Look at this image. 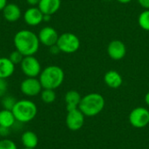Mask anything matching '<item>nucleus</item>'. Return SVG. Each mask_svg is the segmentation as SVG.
Returning a JSON list of instances; mask_svg holds the SVG:
<instances>
[{
	"instance_id": "aec40b11",
	"label": "nucleus",
	"mask_w": 149,
	"mask_h": 149,
	"mask_svg": "<svg viewBox=\"0 0 149 149\" xmlns=\"http://www.w3.org/2000/svg\"><path fill=\"white\" fill-rule=\"evenodd\" d=\"M40 95L42 101L45 104H52L56 100V93L52 89H43Z\"/></svg>"
},
{
	"instance_id": "f704fd0d",
	"label": "nucleus",
	"mask_w": 149,
	"mask_h": 149,
	"mask_svg": "<svg viewBox=\"0 0 149 149\" xmlns=\"http://www.w3.org/2000/svg\"><path fill=\"white\" fill-rule=\"evenodd\" d=\"M106 1H112V0H106Z\"/></svg>"
},
{
	"instance_id": "7ed1b4c3",
	"label": "nucleus",
	"mask_w": 149,
	"mask_h": 149,
	"mask_svg": "<svg viewBox=\"0 0 149 149\" xmlns=\"http://www.w3.org/2000/svg\"><path fill=\"white\" fill-rule=\"evenodd\" d=\"M105 107L104 97L97 93H88L82 97L79 106V109L86 117H93L98 115Z\"/></svg>"
},
{
	"instance_id": "6ab92c4d",
	"label": "nucleus",
	"mask_w": 149,
	"mask_h": 149,
	"mask_svg": "<svg viewBox=\"0 0 149 149\" xmlns=\"http://www.w3.org/2000/svg\"><path fill=\"white\" fill-rule=\"evenodd\" d=\"M16 118L11 110L2 109L0 110V126L10 128L16 122Z\"/></svg>"
},
{
	"instance_id": "f257e3e1",
	"label": "nucleus",
	"mask_w": 149,
	"mask_h": 149,
	"mask_svg": "<svg viewBox=\"0 0 149 149\" xmlns=\"http://www.w3.org/2000/svg\"><path fill=\"white\" fill-rule=\"evenodd\" d=\"M16 50L24 57L34 55L39 48V39L37 34L30 30H21L17 31L13 38Z\"/></svg>"
},
{
	"instance_id": "a878e982",
	"label": "nucleus",
	"mask_w": 149,
	"mask_h": 149,
	"mask_svg": "<svg viewBox=\"0 0 149 149\" xmlns=\"http://www.w3.org/2000/svg\"><path fill=\"white\" fill-rule=\"evenodd\" d=\"M9 134H10V128L0 126V137L6 138V136H8Z\"/></svg>"
},
{
	"instance_id": "cd10ccee",
	"label": "nucleus",
	"mask_w": 149,
	"mask_h": 149,
	"mask_svg": "<svg viewBox=\"0 0 149 149\" xmlns=\"http://www.w3.org/2000/svg\"><path fill=\"white\" fill-rule=\"evenodd\" d=\"M141 7L145 10H149V0H137Z\"/></svg>"
},
{
	"instance_id": "7c9ffc66",
	"label": "nucleus",
	"mask_w": 149,
	"mask_h": 149,
	"mask_svg": "<svg viewBox=\"0 0 149 149\" xmlns=\"http://www.w3.org/2000/svg\"><path fill=\"white\" fill-rule=\"evenodd\" d=\"M52 15H47V14H44L43 16V22H49L51 20Z\"/></svg>"
},
{
	"instance_id": "2f4dec72",
	"label": "nucleus",
	"mask_w": 149,
	"mask_h": 149,
	"mask_svg": "<svg viewBox=\"0 0 149 149\" xmlns=\"http://www.w3.org/2000/svg\"><path fill=\"white\" fill-rule=\"evenodd\" d=\"M145 102H146V104L149 107V92L146 94V96H145Z\"/></svg>"
},
{
	"instance_id": "f3484780",
	"label": "nucleus",
	"mask_w": 149,
	"mask_h": 149,
	"mask_svg": "<svg viewBox=\"0 0 149 149\" xmlns=\"http://www.w3.org/2000/svg\"><path fill=\"white\" fill-rule=\"evenodd\" d=\"M15 71V65L10 60L9 58H0V78L8 79Z\"/></svg>"
},
{
	"instance_id": "9d476101",
	"label": "nucleus",
	"mask_w": 149,
	"mask_h": 149,
	"mask_svg": "<svg viewBox=\"0 0 149 149\" xmlns=\"http://www.w3.org/2000/svg\"><path fill=\"white\" fill-rule=\"evenodd\" d=\"M38 37L40 44L50 47L57 44L59 35L52 26H45L39 31Z\"/></svg>"
},
{
	"instance_id": "6e6552de",
	"label": "nucleus",
	"mask_w": 149,
	"mask_h": 149,
	"mask_svg": "<svg viewBox=\"0 0 149 149\" xmlns=\"http://www.w3.org/2000/svg\"><path fill=\"white\" fill-rule=\"evenodd\" d=\"M20 90L27 97H35L41 93L43 87L38 79L27 77L21 82Z\"/></svg>"
},
{
	"instance_id": "dca6fc26",
	"label": "nucleus",
	"mask_w": 149,
	"mask_h": 149,
	"mask_svg": "<svg viewBox=\"0 0 149 149\" xmlns=\"http://www.w3.org/2000/svg\"><path fill=\"white\" fill-rule=\"evenodd\" d=\"M81 99H82V97L80 96L79 92H77L75 90L68 91L65 96V101L67 112L79 108Z\"/></svg>"
},
{
	"instance_id": "1a4fd4ad",
	"label": "nucleus",
	"mask_w": 149,
	"mask_h": 149,
	"mask_svg": "<svg viewBox=\"0 0 149 149\" xmlns=\"http://www.w3.org/2000/svg\"><path fill=\"white\" fill-rule=\"evenodd\" d=\"M85 117L86 116L79 108L72 111H68L65 118L66 127L71 131H79L84 126Z\"/></svg>"
},
{
	"instance_id": "a211bd4d",
	"label": "nucleus",
	"mask_w": 149,
	"mask_h": 149,
	"mask_svg": "<svg viewBox=\"0 0 149 149\" xmlns=\"http://www.w3.org/2000/svg\"><path fill=\"white\" fill-rule=\"evenodd\" d=\"M21 142L24 148L35 149L38 144V138L34 132L25 131L21 135Z\"/></svg>"
},
{
	"instance_id": "20e7f679",
	"label": "nucleus",
	"mask_w": 149,
	"mask_h": 149,
	"mask_svg": "<svg viewBox=\"0 0 149 149\" xmlns=\"http://www.w3.org/2000/svg\"><path fill=\"white\" fill-rule=\"evenodd\" d=\"M11 111L17 121L20 123H28L36 117L38 107L30 100H20L17 101Z\"/></svg>"
},
{
	"instance_id": "c85d7f7f",
	"label": "nucleus",
	"mask_w": 149,
	"mask_h": 149,
	"mask_svg": "<svg viewBox=\"0 0 149 149\" xmlns=\"http://www.w3.org/2000/svg\"><path fill=\"white\" fill-rule=\"evenodd\" d=\"M26 2H27V3H28L29 5L34 7V6H36V5H38L40 0H26Z\"/></svg>"
},
{
	"instance_id": "72a5a7b5",
	"label": "nucleus",
	"mask_w": 149,
	"mask_h": 149,
	"mask_svg": "<svg viewBox=\"0 0 149 149\" xmlns=\"http://www.w3.org/2000/svg\"><path fill=\"white\" fill-rule=\"evenodd\" d=\"M22 149H31V148H22Z\"/></svg>"
},
{
	"instance_id": "bb28decb",
	"label": "nucleus",
	"mask_w": 149,
	"mask_h": 149,
	"mask_svg": "<svg viewBox=\"0 0 149 149\" xmlns=\"http://www.w3.org/2000/svg\"><path fill=\"white\" fill-rule=\"evenodd\" d=\"M50 52H51L52 55H57V54H58V53L60 52V50H59L58 46L57 45V44L54 45L50 46Z\"/></svg>"
},
{
	"instance_id": "9b49d317",
	"label": "nucleus",
	"mask_w": 149,
	"mask_h": 149,
	"mask_svg": "<svg viewBox=\"0 0 149 149\" xmlns=\"http://www.w3.org/2000/svg\"><path fill=\"white\" fill-rule=\"evenodd\" d=\"M108 56L113 60H120L127 54V48L125 44L118 39L113 40L107 45Z\"/></svg>"
},
{
	"instance_id": "473e14b6",
	"label": "nucleus",
	"mask_w": 149,
	"mask_h": 149,
	"mask_svg": "<svg viewBox=\"0 0 149 149\" xmlns=\"http://www.w3.org/2000/svg\"><path fill=\"white\" fill-rule=\"evenodd\" d=\"M119 3H130L132 0H117Z\"/></svg>"
},
{
	"instance_id": "39448f33",
	"label": "nucleus",
	"mask_w": 149,
	"mask_h": 149,
	"mask_svg": "<svg viewBox=\"0 0 149 149\" xmlns=\"http://www.w3.org/2000/svg\"><path fill=\"white\" fill-rule=\"evenodd\" d=\"M57 45L60 52L65 53H74L80 47V40L77 35L72 32H65L59 35Z\"/></svg>"
},
{
	"instance_id": "2eb2a0df",
	"label": "nucleus",
	"mask_w": 149,
	"mask_h": 149,
	"mask_svg": "<svg viewBox=\"0 0 149 149\" xmlns=\"http://www.w3.org/2000/svg\"><path fill=\"white\" fill-rule=\"evenodd\" d=\"M104 81L107 86L113 89L120 87L123 83L121 75L114 70H110L106 72L104 76Z\"/></svg>"
},
{
	"instance_id": "5701e85b",
	"label": "nucleus",
	"mask_w": 149,
	"mask_h": 149,
	"mask_svg": "<svg viewBox=\"0 0 149 149\" xmlns=\"http://www.w3.org/2000/svg\"><path fill=\"white\" fill-rule=\"evenodd\" d=\"M0 149H17V146L13 141L3 138L0 140Z\"/></svg>"
},
{
	"instance_id": "4468645a",
	"label": "nucleus",
	"mask_w": 149,
	"mask_h": 149,
	"mask_svg": "<svg viewBox=\"0 0 149 149\" xmlns=\"http://www.w3.org/2000/svg\"><path fill=\"white\" fill-rule=\"evenodd\" d=\"M61 5V0H40L38 7L43 14L52 15L56 13Z\"/></svg>"
},
{
	"instance_id": "393cba45",
	"label": "nucleus",
	"mask_w": 149,
	"mask_h": 149,
	"mask_svg": "<svg viewBox=\"0 0 149 149\" xmlns=\"http://www.w3.org/2000/svg\"><path fill=\"white\" fill-rule=\"evenodd\" d=\"M8 91V83L6 79L0 78V97H3L6 95V93Z\"/></svg>"
},
{
	"instance_id": "c756f323",
	"label": "nucleus",
	"mask_w": 149,
	"mask_h": 149,
	"mask_svg": "<svg viewBox=\"0 0 149 149\" xmlns=\"http://www.w3.org/2000/svg\"><path fill=\"white\" fill-rule=\"evenodd\" d=\"M7 4V0H0V10H3Z\"/></svg>"
},
{
	"instance_id": "f8f14e48",
	"label": "nucleus",
	"mask_w": 149,
	"mask_h": 149,
	"mask_svg": "<svg viewBox=\"0 0 149 149\" xmlns=\"http://www.w3.org/2000/svg\"><path fill=\"white\" fill-rule=\"evenodd\" d=\"M43 16L44 14L38 7H31L24 11V20L30 26H37L43 22Z\"/></svg>"
},
{
	"instance_id": "ddd939ff",
	"label": "nucleus",
	"mask_w": 149,
	"mask_h": 149,
	"mask_svg": "<svg viewBox=\"0 0 149 149\" xmlns=\"http://www.w3.org/2000/svg\"><path fill=\"white\" fill-rule=\"evenodd\" d=\"M21 10L16 3H7L3 10V18L10 23L17 22L21 17Z\"/></svg>"
},
{
	"instance_id": "423d86ee",
	"label": "nucleus",
	"mask_w": 149,
	"mask_h": 149,
	"mask_svg": "<svg viewBox=\"0 0 149 149\" xmlns=\"http://www.w3.org/2000/svg\"><path fill=\"white\" fill-rule=\"evenodd\" d=\"M20 65L23 73L29 78L38 77L42 71L41 65L38 58L34 57V55L24 57Z\"/></svg>"
},
{
	"instance_id": "0eeeda50",
	"label": "nucleus",
	"mask_w": 149,
	"mask_h": 149,
	"mask_svg": "<svg viewBox=\"0 0 149 149\" xmlns=\"http://www.w3.org/2000/svg\"><path fill=\"white\" fill-rule=\"evenodd\" d=\"M129 122L135 128H143L149 124V111L144 107H136L129 114Z\"/></svg>"
},
{
	"instance_id": "f03ea898",
	"label": "nucleus",
	"mask_w": 149,
	"mask_h": 149,
	"mask_svg": "<svg viewBox=\"0 0 149 149\" xmlns=\"http://www.w3.org/2000/svg\"><path fill=\"white\" fill-rule=\"evenodd\" d=\"M38 77L43 89L55 90L63 84L65 72L58 65H49L41 71Z\"/></svg>"
},
{
	"instance_id": "412c9836",
	"label": "nucleus",
	"mask_w": 149,
	"mask_h": 149,
	"mask_svg": "<svg viewBox=\"0 0 149 149\" xmlns=\"http://www.w3.org/2000/svg\"><path fill=\"white\" fill-rule=\"evenodd\" d=\"M138 23L142 30L149 31V10H145L140 14Z\"/></svg>"
},
{
	"instance_id": "4be33fe9",
	"label": "nucleus",
	"mask_w": 149,
	"mask_h": 149,
	"mask_svg": "<svg viewBox=\"0 0 149 149\" xmlns=\"http://www.w3.org/2000/svg\"><path fill=\"white\" fill-rule=\"evenodd\" d=\"M16 98L10 96V95H4L2 99L1 104L3 107V109H7V110H12L14 106L17 103Z\"/></svg>"
},
{
	"instance_id": "b1692460",
	"label": "nucleus",
	"mask_w": 149,
	"mask_h": 149,
	"mask_svg": "<svg viewBox=\"0 0 149 149\" xmlns=\"http://www.w3.org/2000/svg\"><path fill=\"white\" fill-rule=\"evenodd\" d=\"M24 57V56L21 52H19L18 51L16 50V51L12 52L10 54L9 58H10V60L16 65L21 64V62H22Z\"/></svg>"
}]
</instances>
